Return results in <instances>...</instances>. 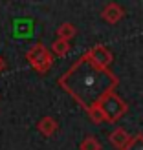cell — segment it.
Masks as SVG:
<instances>
[{"label":"cell","mask_w":143,"mask_h":150,"mask_svg":"<svg viewBox=\"0 0 143 150\" xmlns=\"http://www.w3.org/2000/svg\"><path fill=\"white\" fill-rule=\"evenodd\" d=\"M4 70H6V61H4L2 57H0V73H2Z\"/></svg>","instance_id":"13"},{"label":"cell","mask_w":143,"mask_h":150,"mask_svg":"<svg viewBox=\"0 0 143 150\" xmlns=\"http://www.w3.org/2000/svg\"><path fill=\"white\" fill-rule=\"evenodd\" d=\"M108 139H110V143L114 145L116 148H121V150H123L127 145L130 143L132 137L129 136V132H127L125 128H116L114 132H110V137H108Z\"/></svg>","instance_id":"5"},{"label":"cell","mask_w":143,"mask_h":150,"mask_svg":"<svg viewBox=\"0 0 143 150\" xmlns=\"http://www.w3.org/2000/svg\"><path fill=\"white\" fill-rule=\"evenodd\" d=\"M99 108L103 110L105 114V121H110L114 123L116 119H119L127 110H129V106H127V103L121 99V97H117L114 92L105 95L103 99L99 101Z\"/></svg>","instance_id":"2"},{"label":"cell","mask_w":143,"mask_h":150,"mask_svg":"<svg viewBox=\"0 0 143 150\" xmlns=\"http://www.w3.org/2000/svg\"><path fill=\"white\" fill-rule=\"evenodd\" d=\"M88 57L92 59V62L94 64H97L99 68H107V66L112 62V53L105 48V46H94L92 50L88 51Z\"/></svg>","instance_id":"4"},{"label":"cell","mask_w":143,"mask_h":150,"mask_svg":"<svg viewBox=\"0 0 143 150\" xmlns=\"http://www.w3.org/2000/svg\"><path fill=\"white\" fill-rule=\"evenodd\" d=\"M26 57H28V61L33 64V68L37 71H41V73L48 71L51 62H53V59H51V55L48 53V50L44 48V44H41V42L33 44V46L29 48V51L26 53Z\"/></svg>","instance_id":"3"},{"label":"cell","mask_w":143,"mask_h":150,"mask_svg":"<svg viewBox=\"0 0 143 150\" xmlns=\"http://www.w3.org/2000/svg\"><path fill=\"white\" fill-rule=\"evenodd\" d=\"M123 150H143V136H141V134L134 136V137L130 139V143L127 145Z\"/></svg>","instance_id":"12"},{"label":"cell","mask_w":143,"mask_h":150,"mask_svg":"<svg viewBox=\"0 0 143 150\" xmlns=\"http://www.w3.org/2000/svg\"><path fill=\"white\" fill-rule=\"evenodd\" d=\"M37 128H39V130H41V134H44V136H51V134L57 130V121H55L53 117L46 115V117H42L41 121H39Z\"/></svg>","instance_id":"7"},{"label":"cell","mask_w":143,"mask_h":150,"mask_svg":"<svg viewBox=\"0 0 143 150\" xmlns=\"http://www.w3.org/2000/svg\"><path fill=\"white\" fill-rule=\"evenodd\" d=\"M119 79L107 68H99L85 53L72 68L66 71L59 84L68 92L81 106L86 110L94 104H99L105 95L114 92Z\"/></svg>","instance_id":"1"},{"label":"cell","mask_w":143,"mask_h":150,"mask_svg":"<svg viewBox=\"0 0 143 150\" xmlns=\"http://www.w3.org/2000/svg\"><path fill=\"white\" fill-rule=\"evenodd\" d=\"M88 115L92 117L94 123H101V121H105V114H103V110L99 108V104H94V106H90V108H88Z\"/></svg>","instance_id":"10"},{"label":"cell","mask_w":143,"mask_h":150,"mask_svg":"<svg viewBox=\"0 0 143 150\" xmlns=\"http://www.w3.org/2000/svg\"><path fill=\"white\" fill-rule=\"evenodd\" d=\"M121 17H123V7L117 6L116 2L107 4V7L103 9V18L107 20V22H110V24H116Z\"/></svg>","instance_id":"6"},{"label":"cell","mask_w":143,"mask_h":150,"mask_svg":"<svg viewBox=\"0 0 143 150\" xmlns=\"http://www.w3.org/2000/svg\"><path fill=\"white\" fill-rule=\"evenodd\" d=\"M68 50H70V44H68V40L57 39V40H55L53 44H51V51H53L55 55H59V57L66 55V53H68Z\"/></svg>","instance_id":"8"},{"label":"cell","mask_w":143,"mask_h":150,"mask_svg":"<svg viewBox=\"0 0 143 150\" xmlns=\"http://www.w3.org/2000/svg\"><path fill=\"white\" fill-rule=\"evenodd\" d=\"M57 35H59V39H63V40H70L72 37L75 35V28L72 26V24H63L61 28H59V31H57Z\"/></svg>","instance_id":"9"},{"label":"cell","mask_w":143,"mask_h":150,"mask_svg":"<svg viewBox=\"0 0 143 150\" xmlns=\"http://www.w3.org/2000/svg\"><path fill=\"white\" fill-rule=\"evenodd\" d=\"M81 150H101V145L95 137H86L81 143Z\"/></svg>","instance_id":"11"}]
</instances>
